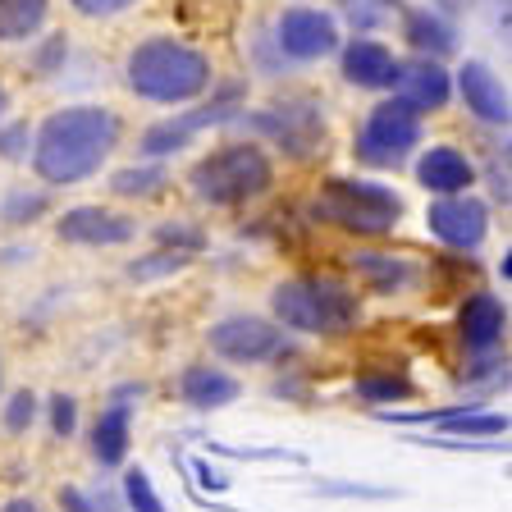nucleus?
<instances>
[{
	"label": "nucleus",
	"mask_w": 512,
	"mask_h": 512,
	"mask_svg": "<svg viewBox=\"0 0 512 512\" xmlns=\"http://www.w3.org/2000/svg\"><path fill=\"white\" fill-rule=\"evenodd\" d=\"M165 183H170V174L160 170V165H128V170H119L115 179H110V188H115L119 197H156Z\"/></svg>",
	"instance_id": "24"
},
{
	"label": "nucleus",
	"mask_w": 512,
	"mask_h": 512,
	"mask_svg": "<svg viewBox=\"0 0 512 512\" xmlns=\"http://www.w3.org/2000/svg\"><path fill=\"white\" fill-rule=\"evenodd\" d=\"M128 87L142 101L156 106H179L211 87V60L197 46H183L174 37H151L128 55Z\"/></svg>",
	"instance_id": "2"
},
{
	"label": "nucleus",
	"mask_w": 512,
	"mask_h": 512,
	"mask_svg": "<svg viewBox=\"0 0 512 512\" xmlns=\"http://www.w3.org/2000/svg\"><path fill=\"white\" fill-rule=\"evenodd\" d=\"M458 92L462 101H467V110L476 119H485V124H508V92H503V83L494 78L490 64L480 60H467L458 69Z\"/></svg>",
	"instance_id": "15"
},
{
	"label": "nucleus",
	"mask_w": 512,
	"mask_h": 512,
	"mask_svg": "<svg viewBox=\"0 0 512 512\" xmlns=\"http://www.w3.org/2000/svg\"><path fill=\"white\" fill-rule=\"evenodd\" d=\"M0 512H37V503H32V499H10Z\"/></svg>",
	"instance_id": "38"
},
{
	"label": "nucleus",
	"mask_w": 512,
	"mask_h": 512,
	"mask_svg": "<svg viewBox=\"0 0 512 512\" xmlns=\"http://www.w3.org/2000/svg\"><path fill=\"white\" fill-rule=\"evenodd\" d=\"M426 224H430V234H435L439 243L471 252V247H480L485 234H490V211H485L480 197L448 192V197H439V202L426 211Z\"/></svg>",
	"instance_id": "8"
},
{
	"label": "nucleus",
	"mask_w": 512,
	"mask_h": 512,
	"mask_svg": "<svg viewBox=\"0 0 512 512\" xmlns=\"http://www.w3.org/2000/svg\"><path fill=\"white\" fill-rule=\"evenodd\" d=\"M275 170H270V156L252 142H234V147H220L211 151L206 160H197L188 174L192 192L211 206H238V202H252L261 192L270 188Z\"/></svg>",
	"instance_id": "4"
},
{
	"label": "nucleus",
	"mask_w": 512,
	"mask_h": 512,
	"mask_svg": "<svg viewBox=\"0 0 512 512\" xmlns=\"http://www.w3.org/2000/svg\"><path fill=\"white\" fill-rule=\"evenodd\" d=\"M133 0H74V10L78 14H87V19H106V14H119V10H128Z\"/></svg>",
	"instance_id": "33"
},
{
	"label": "nucleus",
	"mask_w": 512,
	"mask_h": 512,
	"mask_svg": "<svg viewBox=\"0 0 512 512\" xmlns=\"http://www.w3.org/2000/svg\"><path fill=\"white\" fill-rule=\"evenodd\" d=\"M32 421H37V398H32L28 389L10 394V403H5V430H10V435H23Z\"/></svg>",
	"instance_id": "28"
},
{
	"label": "nucleus",
	"mask_w": 512,
	"mask_h": 512,
	"mask_svg": "<svg viewBox=\"0 0 512 512\" xmlns=\"http://www.w3.org/2000/svg\"><path fill=\"white\" fill-rule=\"evenodd\" d=\"M357 398L362 403H403V398H412V380L407 375H362Z\"/></svg>",
	"instance_id": "25"
},
{
	"label": "nucleus",
	"mask_w": 512,
	"mask_h": 512,
	"mask_svg": "<svg viewBox=\"0 0 512 512\" xmlns=\"http://www.w3.org/2000/svg\"><path fill=\"white\" fill-rule=\"evenodd\" d=\"M60 508L64 512H96L92 499H87L83 490H74V485H64V490H60Z\"/></svg>",
	"instance_id": "36"
},
{
	"label": "nucleus",
	"mask_w": 512,
	"mask_h": 512,
	"mask_svg": "<svg viewBox=\"0 0 512 512\" xmlns=\"http://www.w3.org/2000/svg\"><path fill=\"white\" fill-rule=\"evenodd\" d=\"M124 503H128V512H165L156 485H151V476L142 467H128L124 471Z\"/></svg>",
	"instance_id": "26"
},
{
	"label": "nucleus",
	"mask_w": 512,
	"mask_h": 512,
	"mask_svg": "<svg viewBox=\"0 0 512 512\" xmlns=\"http://www.w3.org/2000/svg\"><path fill=\"white\" fill-rule=\"evenodd\" d=\"M119 142V119L106 106H69L55 110L37 133L32 147V170L42 174V183L69 188L83 183L101 170V160L115 151Z\"/></svg>",
	"instance_id": "1"
},
{
	"label": "nucleus",
	"mask_w": 512,
	"mask_h": 512,
	"mask_svg": "<svg viewBox=\"0 0 512 512\" xmlns=\"http://www.w3.org/2000/svg\"><path fill=\"white\" fill-rule=\"evenodd\" d=\"M46 23V0H0V42H28Z\"/></svg>",
	"instance_id": "22"
},
{
	"label": "nucleus",
	"mask_w": 512,
	"mask_h": 512,
	"mask_svg": "<svg viewBox=\"0 0 512 512\" xmlns=\"http://www.w3.org/2000/svg\"><path fill=\"white\" fill-rule=\"evenodd\" d=\"M275 42L288 60H325V55L339 51V23L325 10L298 5V10H284V19L275 28Z\"/></svg>",
	"instance_id": "10"
},
{
	"label": "nucleus",
	"mask_w": 512,
	"mask_h": 512,
	"mask_svg": "<svg viewBox=\"0 0 512 512\" xmlns=\"http://www.w3.org/2000/svg\"><path fill=\"white\" fill-rule=\"evenodd\" d=\"M234 96H238V87H229L220 101H211V106L188 110V115L165 119V124H151L147 133H142V156H156V160L160 156H174V151L188 147V142L197 138L202 128H215V124H224V119H238Z\"/></svg>",
	"instance_id": "11"
},
{
	"label": "nucleus",
	"mask_w": 512,
	"mask_h": 512,
	"mask_svg": "<svg viewBox=\"0 0 512 512\" xmlns=\"http://www.w3.org/2000/svg\"><path fill=\"white\" fill-rule=\"evenodd\" d=\"M60 55H64V37H51V42H46V51H42V69H51Z\"/></svg>",
	"instance_id": "37"
},
{
	"label": "nucleus",
	"mask_w": 512,
	"mask_h": 512,
	"mask_svg": "<svg viewBox=\"0 0 512 512\" xmlns=\"http://www.w3.org/2000/svg\"><path fill=\"white\" fill-rule=\"evenodd\" d=\"M394 92H398V101H407V106L416 110V115H426V110H444L448 106L453 78L439 69V60L421 55V60H412V64H398Z\"/></svg>",
	"instance_id": "13"
},
{
	"label": "nucleus",
	"mask_w": 512,
	"mask_h": 512,
	"mask_svg": "<svg viewBox=\"0 0 512 512\" xmlns=\"http://www.w3.org/2000/svg\"><path fill=\"white\" fill-rule=\"evenodd\" d=\"M160 243L165 247H174V252H197V247H202V234H197V229H192V224H165V229H160Z\"/></svg>",
	"instance_id": "31"
},
{
	"label": "nucleus",
	"mask_w": 512,
	"mask_h": 512,
	"mask_svg": "<svg viewBox=\"0 0 512 512\" xmlns=\"http://www.w3.org/2000/svg\"><path fill=\"white\" fill-rule=\"evenodd\" d=\"M398 60L389 55V46L371 42V37H357L352 46H343V78L352 87H394Z\"/></svg>",
	"instance_id": "18"
},
{
	"label": "nucleus",
	"mask_w": 512,
	"mask_h": 512,
	"mask_svg": "<svg viewBox=\"0 0 512 512\" xmlns=\"http://www.w3.org/2000/svg\"><path fill=\"white\" fill-rule=\"evenodd\" d=\"M416 179H421V188L448 197V192H467L476 183V165L458 147H430L426 156L416 160Z\"/></svg>",
	"instance_id": "17"
},
{
	"label": "nucleus",
	"mask_w": 512,
	"mask_h": 512,
	"mask_svg": "<svg viewBox=\"0 0 512 512\" xmlns=\"http://www.w3.org/2000/svg\"><path fill=\"white\" fill-rule=\"evenodd\" d=\"M42 211H46L42 192H14L10 202H5V220H10V224H32Z\"/></svg>",
	"instance_id": "29"
},
{
	"label": "nucleus",
	"mask_w": 512,
	"mask_h": 512,
	"mask_svg": "<svg viewBox=\"0 0 512 512\" xmlns=\"http://www.w3.org/2000/svg\"><path fill=\"white\" fill-rule=\"evenodd\" d=\"M55 234H60L64 243H78V247H119L138 234V224L128 220V215L101 211V206H74V211L60 215Z\"/></svg>",
	"instance_id": "12"
},
{
	"label": "nucleus",
	"mask_w": 512,
	"mask_h": 512,
	"mask_svg": "<svg viewBox=\"0 0 512 512\" xmlns=\"http://www.w3.org/2000/svg\"><path fill=\"white\" fill-rule=\"evenodd\" d=\"M435 426L444 430V435H471V439H480V435H508V416L458 407V412H448L444 421H435Z\"/></svg>",
	"instance_id": "23"
},
{
	"label": "nucleus",
	"mask_w": 512,
	"mask_h": 512,
	"mask_svg": "<svg viewBox=\"0 0 512 512\" xmlns=\"http://www.w3.org/2000/svg\"><path fill=\"white\" fill-rule=\"evenodd\" d=\"M503 325H508V311L494 293H471L458 311V334L467 352H494L503 343Z\"/></svg>",
	"instance_id": "14"
},
{
	"label": "nucleus",
	"mask_w": 512,
	"mask_h": 512,
	"mask_svg": "<svg viewBox=\"0 0 512 512\" xmlns=\"http://www.w3.org/2000/svg\"><path fill=\"white\" fill-rule=\"evenodd\" d=\"M270 307H275V316L284 320L288 330H302V334H343L357 325V316H362L357 293H352L348 284H339V279H325V275L275 284Z\"/></svg>",
	"instance_id": "3"
},
{
	"label": "nucleus",
	"mask_w": 512,
	"mask_h": 512,
	"mask_svg": "<svg viewBox=\"0 0 512 512\" xmlns=\"http://www.w3.org/2000/svg\"><path fill=\"white\" fill-rule=\"evenodd\" d=\"M316 494H352V499H389V490H371V485H316Z\"/></svg>",
	"instance_id": "35"
},
{
	"label": "nucleus",
	"mask_w": 512,
	"mask_h": 512,
	"mask_svg": "<svg viewBox=\"0 0 512 512\" xmlns=\"http://www.w3.org/2000/svg\"><path fill=\"white\" fill-rule=\"evenodd\" d=\"M74 426H78V398L55 394L51 398V430H55V439H69V435H74Z\"/></svg>",
	"instance_id": "30"
},
{
	"label": "nucleus",
	"mask_w": 512,
	"mask_h": 512,
	"mask_svg": "<svg viewBox=\"0 0 512 512\" xmlns=\"http://www.w3.org/2000/svg\"><path fill=\"white\" fill-rule=\"evenodd\" d=\"M416 142H421V115L394 96V101H380L366 115L362 133H357V160H366L375 170H394Z\"/></svg>",
	"instance_id": "6"
},
{
	"label": "nucleus",
	"mask_w": 512,
	"mask_h": 512,
	"mask_svg": "<svg viewBox=\"0 0 512 512\" xmlns=\"http://www.w3.org/2000/svg\"><path fill=\"white\" fill-rule=\"evenodd\" d=\"M252 128L266 133V138H275L288 156H298V160L311 156V151L325 142V119H320V110L307 106V101H288V106L261 110V115H252Z\"/></svg>",
	"instance_id": "9"
},
{
	"label": "nucleus",
	"mask_w": 512,
	"mask_h": 512,
	"mask_svg": "<svg viewBox=\"0 0 512 512\" xmlns=\"http://www.w3.org/2000/svg\"><path fill=\"white\" fill-rule=\"evenodd\" d=\"M352 270H357V279H366L375 293H403L416 275L403 256H389V252H357L352 256Z\"/></svg>",
	"instance_id": "20"
},
{
	"label": "nucleus",
	"mask_w": 512,
	"mask_h": 512,
	"mask_svg": "<svg viewBox=\"0 0 512 512\" xmlns=\"http://www.w3.org/2000/svg\"><path fill=\"white\" fill-rule=\"evenodd\" d=\"M0 110H5V87H0Z\"/></svg>",
	"instance_id": "39"
},
{
	"label": "nucleus",
	"mask_w": 512,
	"mask_h": 512,
	"mask_svg": "<svg viewBox=\"0 0 512 512\" xmlns=\"http://www.w3.org/2000/svg\"><path fill=\"white\" fill-rule=\"evenodd\" d=\"M188 266V252H151L142 256V261H133L128 266V279H138V284H147V279H165V275H179V270Z\"/></svg>",
	"instance_id": "27"
},
{
	"label": "nucleus",
	"mask_w": 512,
	"mask_h": 512,
	"mask_svg": "<svg viewBox=\"0 0 512 512\" xmlns=\"http://www.w3.org/2000/svg\"><path fill=\"white\" fill-rule=\"evenodd\" d=\"M311 215L325 224H339L348 234H366L380 238L403 220V202L380 183H362V179H330L320 188V197L311 202Z\"/></svg>",
	"instance_id": "5"
},
{
	"label": "nucleus",
	"mask_w": 512,
	"mask_h": 512,
	"mask_svg": "<svg viewBox=\"0 0 512 512\" xmlns=\"http://www.w3.org/2000/svg\"><path fill=\"white\" fill-rule=\"evenodd\" d=\"M179 394H183V403L197 407V412H220V407L238 403L243 384L229 371H220V366H188V371L179 375Z\"/></svg>",
	"instance_id": "16"
},
{
	"label": "nucleus",
	"mask_w": 512,
	"mask_h": 512,
	"mask_svg": "<svg viewBox=\"0 0 512 512\" xmlns=\"http://www.w3.org/2000/svg\"><path fill=\"white\" fill-rule=\"evenodd\" d=\"M211 352L224 357V362H238V366H256V362H270L284 352V330H275L270 320L261 316H224L211 325Z\"/></svg>",
	"instance_id": "7"
},
{
	"label": "nucleus",
	"mask_w": 512,
	"mask_h": 512,
	"mask_svg": "<svg viewBox=\"0 0 512 512\" xmlns=\"http://www.w3.org/2000/svg\"><path fill=\"white\" fill-rule=\"evenodd\" d=\"M0 380H5V371H0Z\"/></svg>",
	"instance_id": "40"
},
{
	"label": "nucleus",
	"mask_w": 512,
	"mask_h": 512,
	"mask_svg": "<svg viewBox=\"0 0 512 512\" xmlns=\"http://www.w3.org/2000/svg\"><path fill=\"white\" fill-rule=\"evenodd\" d=\"M188 467H192V476L202 480L206 490H215V494H220V490H229V476H224V471H215V467H211V462H202V458H192V462H188Z\"/></svg>",
	"instance_id": "34"
},
{
	"label": "nucleus",
	"mask_w": 512,
	"mask_h": 512,
	"mask_svg": "<svg viewBox=\"0 0 512 512\" xmlns=\"http://www.w3.org/2000/svg\"><path fill=\"white\" fill-rule=\"evenodd\" d=\"M407 42H412L421 55L439 60V55H448L453 46H458V37H453V28H448L439 14L416 10V14H407Z\"/></svg>",
	"instance_id": "21"
},
{
	"label": "nucleus",
	"mask_w": 512,
	"mask_h": 512,
	"mask_svg": "<svg viewBox=\"0 0 512 512\" xmlns=\"http://www.w3.org/2000/svg\"><path fill=\"white\" fill-rule=\"evenodd\" d=\"M0 156H5V160H23V156H28V124L0 128Z\"/></svg>",
	"instance_id": "32"
},
{
	"label": "nucleus",
	"mask_w": 512,
	"mask_h": 512,
	"mask_svg": "<svg viewBox=\"0 0 512 512\" xmlns=\"http://www.w3.org/2000/svg\"><path fill=\"white\" fill-rule=\"evenodd\" d=\"M128 421H133V403H110L92 426V453L101 467H119L128 458Z\"/></svg>",
	"instance_id": "19"
}]
</instances>
